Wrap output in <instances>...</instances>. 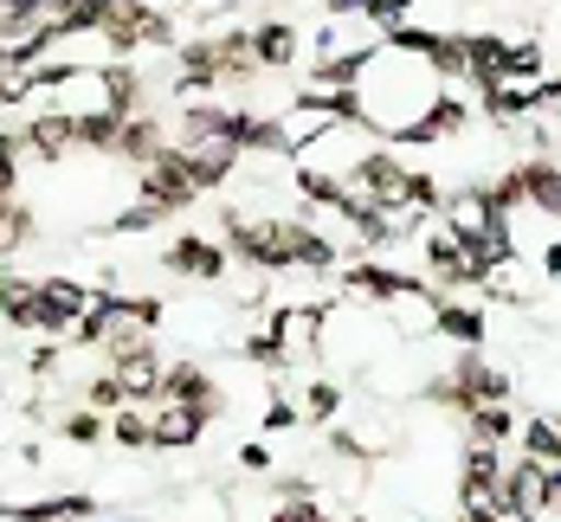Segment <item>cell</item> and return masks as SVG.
Masks as SVG:
<instances>
[{"label": "cell", "instance_id": "cell-1", "mask_svg": "<svg viewBox=\"0 0 561 522\" xmlns=\"http://www.w3.org/2000/svg\"><path fill=\"white\" fill-rule=\"evenodd\" d=\"M446 71L433 65L426 46L413 39H388L355 65V91H348V116L362 129H375L381 142H407L426 149V123L446 104Z\"/></svg>", "mask_w": 561, "mask_h": 522}, {"label": "cell", "instance_id": "cell-2", "mask_svg": "<svg viewBox=\"0 0 561 522\" xmlns=\"http://www.w3.org/2000/svg\"><path fill=\"white\" fill-rule=\"evenodd\" d=\"M162 265H169L174 278H194V285H220L226 271H232L220 239H174L169 252H162Z\"/></svg>", "mask_w": 561, "mask_h": 522}, {"label": "cell", "instance_id": "cell-3", "mask_svg": "<svg viewBox=\"0 0 561 522\" xmlns=\"http://www.w3.org/2000/svg\"><path fill=\"white\" fill-rule=\"evenodd\" d=\"M149 419H156V452H181L207 432V413L181 401H149Z\"/></svg>", "mask_w": 561, "mask_h": 522}, {"label": "cell", "instance_id": "cell-4", "mask_svg": "<svg viewBox=\"0 0 561 522\" xmlns=\"http://www.w3.org/2000/svg\"><path fill=\"white\" fill-rule=\"evenodd\" d=\"M20 136H0V200H13L20 194Z\"/></svg>", "mask_w": 561, "mask_h": 522}]
</instances>
